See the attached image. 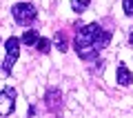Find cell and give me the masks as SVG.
I'll list each match as a JSON object with an SVG mask.
<instances>
[{
	"label": "cell",
	"mask_w": 133,
	"mask_h": 118,
	"mask_svg": "<svg viewBox=\"0 0 133 118\" xmlns=\"http://www.w3.org/2000/svg\"><path fill=\"white\" fill-rule=\"evenodd\" d=\"M16 109V87L0 89V116H9Z\"/></svg>",
	"instance_id": "277c9868"
},
{
	"label": "cell",
	"mask_w": 133,
	"mask_h": 118,
	"mask_svg": "<svg viewBox=\"0 0 133 118\" xmlns=\"http://www.w3.org/2000/svg\"><path fill=\"white\" fill-rule=\"evenodd\" d=\"M118 85H122V87H129V85H133V74L129 71V67L124 65V62H120L118 65Z\"/></svg>",
	"instance_id": "8992f818"
},
{
	"label": "cell",
	"mask_w": 133,
	"mask_h": 118,
	"mask_svg": "<svg viewBox=\"0 0 133 118\" xmlns=\"http://www.w3.org/2000/svg\"><path fill=\"white\" fill-rule=\"evenodd\" d=\"M122 9H124V16L133 18V0H122Z\"/></svg>",
	"instance_id": "8fae6325"
},
{
	"label": "cell",
	"mask_w": 133,
	"mask_h": 118,
	"mask_svg": "<svg viewBox=\"0 0 133 118\" xmlns=\"http://www.w3.org/2000/svg\"><path fill=\"white\" fill-rule=\"evenodd\" d=\"M89 5H91V0H71V9L76 14H84Z\"/></svg>",
	"instance_id": "9c48e42d"
},
{
	"label": "cell",
	"mask_w": 133,
	"mask_h": 118,
	"mask_svg": "<svg viewBox=\"0 0 133 118\" xmlns=\"http://www.w3.org/2000/svg\"><path fill=\"white\" fill-rule=\"evenodd\" d=\"M18 56H20V38L9 36L7 43H5V60H2V71H5V74H11Z\"/></svg>",
	"instance_id": "3957f363"
},
{
	"label": "cell",
	"mask_w": 133,
	"mask_h": 118,
	"mask_svg": "<svg viewBox=\"0 0 133 118\" xmlns=\"http://www.w3.org/2000/svg\"><path fill=\"white\" fill-rule=\"evenodd\" d=\"M11 16H14V20H16L18 25L27 27V25H31L33 20H36L38 9H36L31 2H16V5L11 7Z\"/></svg>",
	"instance_id": "7a4b0ae2"
},
{
	"label": "cell",
	"mask_w": 133,
	"mask_h": 118,
	"mask_svg": "<svg viewBox=\"0 0 133 118\" xmlns=\"http://www.w3.org/2000/svg\"><path fill=\"white\" fill-rule=\"evenodd\" d=\"M51 47H53V43L49 40V38H40L38 43H36V49H38L40 54H49V51H51Z\"/></svg>",
	"instance_id": "30bf717a"
},
{
	"label": "cell",
	"mask_w": 133,
	"mask_h": 118,
	"mask_svg": "<svg viewBox=\"0 0 133 118\" xmlns=\"http://www.w3.org/2000/svg\"><path fill=\"white\" fill-rule=\"evenodd\" d=\"M129 43H131V47H133V31L129 33Z\"/></svg>",
	"instance_id": "7c38bea8"
},
{
	"label": "cell",
	"mask_w": 133,
	"mask_h": 118,
	"mask_svg": "<svg viewBox=\"0 0 133 118\" xmlns=\"http://www.w3.org/2000/svg\"><path fill=\"white\" fill-rule=\"evenodd\" d=\"M38 40H40V36L36 29H24V33L20 36V45H27V47H33Z\"/></svg>",
	"instance_id": "52a82bcc"
},
{
	"label": "cell",
	"mask_w": 133,
	"mask_h": 118,
	"mask_svg": "<svg viewBox=\"0 0 133 118\" xmlns=\"http://www.w3.org/2000/svg\"><path fill=\"white\" fill-rule=\"evenodd\" d=\"M109 43H111V31L102 29L98 22H89L78 29L76 38H73V49H76L78 58L93 62L102 49L109 47Z\"/></svg>",
	"instance_id": "6da1fadb"
},
{
	"label": "cell",
	"mask_w": 133,
	"mask_h": 118,
	"mask_svg": "<svg viewBox=\"0 0 133 118\" xmlns=\"http://www.w3.org/2000/svg\"><path fill=\"white\" fill-rule=\"evenodd\" d=\"M53 45H56V49H60L62 54L69 49V40H66V33L64 31H58L56 36H53Z\"/></svg>",
	"instance_id": "ba28073f"
},
{
	"label": "cell",
	"mask_w": 133,
	"mask_h": 118,
	"mask_svg": "<svg viewBox=\"0 0 133 118\" xmlns=\"http://www.w3.org/2000/svg\"><path fill=\"white\" fill-rule=\"evenodd\" d=\"M62 105H64V100H62V91L58 89V87H49V89L44 91V107H47L51 114H60Z\"/></svg>",
	"instance_id": "5b68a950"
}]
</instances>
